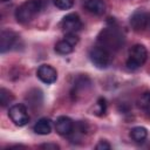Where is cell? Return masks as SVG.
<instances>
[{
	"mask_svg": "<svg viewBox=\"0 0 150 150\" xmlns=\"http://www.w3.org/2000/svg\"><path fill=\"white\" fill-rule=\"evenodd\" d=\"M97 42L100 43L101 47L105 48L107 50H118L123 43H124V38L122 33L116 28V27H107L97 36Z\"/></svg>",
	"mask_w": 150,
	"mask_h": 150,
	"instance_id": "6da1fadb",
	"label": "cell"
},
{
	"mask_svg": "<svg viewBox=\"0 0 150 150\" xmlns=\"http://www.w3.org/2000/svg\"><path fill=\"white\" fill-rule=\"evenodd\" d=\"M42 8L41 0H27L21 4L15 11V18L21 23H27L40 12Z\"/></svg>",
	"mask_w": 150,
	"mask_h": 150,
	"instance_id": "7a4b0ae2",
	"label": "cell"
},
{
	"mask_svg": "<svg viewBox=\"0 0 150 150\" xmlns=\"http://www.w3.org/2000/svg\"><path fill=\"white\" fill-rule=\"evenodd\" d=\"M148 57V50L143 45H135L130 52H129V57L127 60V67L131 70L138 69L141 66L144 64Z\"/></svg>",
	"mask_w": 150,
	"mask_h": 150,
	"instance_id": "3957f363",
	"label": "cell"
},
{
	"mask_svg": "<svg viewBox=\"0 0 150 150\" xmlns=\"http://www.w3.org/2000/svg\"><path fill=\"white\" fill-rule=\"evenodd\" d=\"M89 59L93 64L100 69H105L111 63V55L110 52L101 46L93 47L89 52Z\"/></svg>",
	"mask_w": 150,
	"mask_h": 150,
	"instance_id": "277c9868",
	"label": "cell"
},
{
	"mask_svg": "<svg viewBox=\"0 0 150 150\" xmlns=\"http://www.w3.org/2000/svg\"><path fill=\"white\" fill-rule=\"evenodd\" d=\"M8 116L12 122L18 127H23L29 121V115L23 104H14L8 110Z\"/></svg>",
	"mask_w": 150,
	"mask_h": 150,
	"instance_id": "5b68a950",
	"label": "cell"
},
{
	"mask_svg": "<svg viewBox=\"0 0 150 150\" xmlns=\"http://www.w3.org/2000/svg\"><path fill=\"white\" fill-rule=\"evenodd\" d=\"M61 28L66 33H76L82 28V21L76 13L67 14L61 21Z\"/></svg>",
	"mask_w": 150,
	"mask_h": 150,
	"instance_id": "8992f818",
	"label": "cell"
},
{
	"mask_svg": "<svg viewBox=\"0 0 150 150\" xmlns=\"http://www.w3.org/2000/svg\"><path fill=\"white\" fill-rule=\"evenodd\" d=\"M36 75L39 77V80L46 84H52L56 81L57 79V73L56 70L49 66V64H41L39 68H38V71H36Z\"/></svg>",
	"mask_w": 150,
	"mask_h": 150,
	"instance_id": "52a82bcc",
	"label": "cell"
},
{
	"mask_svg": "<svg viewBox=\"0 0 150 150\" xmlns=\"http://www.w3.org/2000/svg\"><path fill=\"white\" fill-rule=\"evenodd\" d=\"M148 21H149V15L146 12L144 11H136L131 16H130V25L134 28V30L136 32H141L144 30L145 27L148 26Z\"/></svg>",
	"mask_w": 150,
	"mask_h": 150,
	"instance_id": "ba28073f",
	"label": "cell"
},
{
	"mask_svg": "<svg viewBox=\"0 0 150 150\" xmlns=\"http://www.w3.org/2000/svg\"><path fill=\"white\" fill-rule=\"evenodd\" d=\"M55 130L61 136H69L74 130V122L68 116H60L56 118Z\"/></svg>",
	"mask_w": 150,
	"mask_h": 150,
	"instance_id": "9c48e42d",
	"label": "cell"
},
{
	"mask_svg": "<svg viewBox=\"0 0 150 150\" xmlns=\"http://www.w3.org/2000/svg\"><path fill=\"white\" fill-rule=\"evenodd\" d=\"M16 39H18V35L14 32L2 30L0 34V52L6 53L7 50H9L14 46Z\"/></svg>",
	"mask_w": 150,
	"mask_h": 150,
	"instance_id": "30bf717a",
	"label": "cell"
},
{
	"mask_svg": "<svg viewBox=\"0 0 150 150\" xmlns=\"http://www.w3.org/2000/svg\"><path fill=\"white\" fill-rule=\"evenodd\" d=\"M84 7L95 15H102L105 12V2L103 0H86Z\"/></svg>",
	"mask_w": 150,
	"mask_h": 150,
	"instance_id": "8fae6325",
	"label": "cell"
},
{
	"mask_svg": "<svg viewBox=\"0 0 150 150\" xmlns=\"http://www.w3.org/2000/svg\"><path fill=\"white\" fill-rule=\"evenodd\" d=\"M33 129L38 135H48L52 131V121L49 118H47V117L40 118L35 123Z\"/></svg>",
	"mask_w": 150,
	"mask_h": 150,
	"instance_id": "7c38bea8",
	"label": "cell"
},
{
	"mask_svg": "<svg viewBox=\"0 0 150 150\" xmlns=\"http://www.w3.org/2000/svg\"><path fill=\"white\" fill-rule=\"evenodd\" d=\"M130 137L137 143L144 142V139L148 137V130L144 127H135L130 130Z\"/></svg>",
	"mask_w": 150,
	"mask_h": 150,
	"instance_id": "4fadbf2b",
	"label": "cell"
},
{
	"mask_svg": "<svg viewBox=\"0 0 150 150\" xmlns=\"http://www.w3.org/2000/svg\"><path fill=\"white\" fill-rule=\"evenodd\" d=\"M73 50H74V46H73L70 42H68L66 39L59 41V42L55 45V52H56L57 54H60V55H68V54H70Z\"/></svg>",
	"mask_w": 150,
	"mask_h": 150,
	"instance_id": "5bb4252c",
	"label": "cell"
},
{
	"mask_svg": "<svg viewBox=\"0 0 150 150\" xmlns=\"http://www.w3.org/2000/svg\"><path fill=\"white\" fill-rule=\"evenodd\" d=\"M91 86L90 80L87 76H80L76 79L75 83H74V90L75 91H80V90H86L87 88H89Z\"/></svg>",
	"mask_w": 150,
	"mask_h": 150,
	"instance_id": "9a60e30c",
	"label": "cell"
},
{
	"mask_svg": "<svg viewBox=\"0 0 150 150\" xmlns=\"http://www.w3.org/2000/svg\"><path fill=\"white\" fill-rule=\"evenodd\" d=\"M13 100H14V96H13V94L9 90H7L5 88H1L0 89V103H1L2 107H6Z\"/></svg>",
	"mask_w": 150,
	"mask_h": 150,
	"instance_id": "2e32d148",
	"label": "cell"
},
{
	"mask_svg": "<svg viewBox=\"0 0 150 150\" xmlns=\"http://www.w3.org/2000/svg\"><path fill=\"white\" fill-rule=\"evenodd\" d=\"M105 111H107V101H105V98L100 97L95 104L94 114L97 116H103L105 114Z\"/></svg>",
	"mask_w": 150,
	"mask_h": 150,
	"instance_id": "e0dca14e",
	"label": "cell"
},
{
	"mask_svg": "<svg viewBox=\"0 0 150 150\" xmlns=\"http://www.w3.org/2000/svg\"><path fill=\"white\" fill-rule=\"evenodd\" d=\"M137 103H138V105L141 108H144V109L149 108L150 107V91L148 90V91L142 93L139 98H138V101H137Z\"/></svg>",
	"mask_w": 150,
	"mask_h": 150,
	"instance_id": "ac0fdd59",
	"label": "cell"
},
{
	"mask_svg": "<svg viewBox=\"0 0 150 150\" xmlns=\"http://www.w3.org/2000/svg\"><path fill=\"white\" fill-rule=\"evenodd\" d=\"M53 2L59 9H69L74 6V0H53Z\"/></svg>",
	"mask_w": 150,
	"mask_h": 150,
	"instance_id": "d6986e66",
	"label": "cell"
},
{
	"mask_svg": "<svg viewBox=\"0 0 150 150\" xmlns=\"http://www.w3.org/2000/svg\"><path fill=\"white\" fill-rule=\"evenodd\" d=\"M64 39H66L68 42H70L73 46H75V45L79 42V36H77L75 33H67V34L64 35Z\"/></svg>",
	"mask_w": 150,
	"mask_h": 150,
	"instance_id": "ffe728a7",
	"label": "cell"
},
{
	"mask_svg": "<svg viewBox=\"0 0 150 150\" xmlns=\"http://www.w3.org/2000/svg\"><path fill=\"white\" fill-rule=\"evenodd\" d=\"M111 148V145L108 143V141H105V139H101L97 144H96V146H95V149L96 150H108V149H110Z\"/></svg>",
	"mask_w": 150,
	"mask_h": 150,
	"instance_id": "44dd1931",
	"label": "cell"
},
{
	"mask_svg": "<svg viewBox=\"0 0 150 150\" xmlns=\"http://www.w3.org/2000/svg\"><path fill=\"white\" fill-rule=\"evenodd\" d=\"M41 149H47V150H59L60 146L55 143H46V144H41L40 145Z\"/></svg>",
	"mask_w": 150,
	"mask_h": 150,
	"instance_id": "7402d4cb",
	"label": "cell"
},
{
	"mask_svg": "<svg viewBox=\"0 0 150 150\" xmlns=\"http://www.w3.org/2000/svg\"><path fill=\"white\" fill-rule=\"evenodd\" d=\"M1 1H4V2H6V1H9V0H1Z\"/></svg>",
	"mask_w": 150,
	"mask_h": 150,
	"instance_id": "603a6c76",
	"label": "cell"
}]
</instances>
